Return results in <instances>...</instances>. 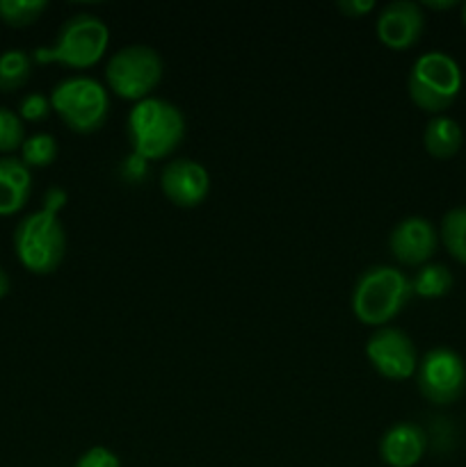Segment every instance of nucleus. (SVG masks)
<instances>
[{
    "label": "nucleus",
    "mask_w": 466,
    "mask_h": 467,
    "mask_svg": "<svg viewBox=\"0 0 466 467\" xmlns=\"http://www.w3.org/2000/svg\"><path fill=\"white\" fill-rule=\"evenodd\" d=\"M461 82L460 64L443 50H429L411 64L407 91L416 108L437 117L455 103Z\"/></svg>",
    "instance_id": "5"
},
{
    "label": "nucleus",
    "mask_w": 466,
    "mask_h": 467,
    "mask_svg": "<svg viewBox=\"0 0 466 467\" xmlns=\"http://www.w3.org/2000/svg\"><path fill=\"white\" fill-rule=\"evenodd\" d=\"M461 23H464V26H466V3L461 5Z\"/></svg>",
    "instance_id": "29"
},
{
    "label": "nucleus",
    "mask_w": 466,
    "mask_h": 467,
    "mask_svg": "<svg viewBox=\"0 0 466 467\" xmlns=\"http://www.w3.org/2000/svg\"><path fill=\"white\" fill-rule=\"evenodd\" d=\"M14 251L30 274L48 276L58 272L67 254V233L59 213L41 208L23 217L14 228Z\"/></svg>",
    "instance_id": "3"
},
{
    "label": "nucleus",
    "mask_w": 466,
    "mask_h": 467,
    "mask_svg": "<svg viewBox=\"0 0 466 467\" xmlns=\"http://www.w3.org/2000/svg\"><path fill=\"white\" fill-rule=\"evenodd\" d=\"M26 141L23 119L7 108H0V153H14Z\"/></svg>",
    "instance_id": "21"
},
{
    "label": "nucleus",
    "mask_w": 466,
    "mask_h": 467,
    "mask_svg": "<svg viewBox=\"0 0 466 467\" xmlns=\"http://www.w3.org/2000/svg\"><path fill=\"white\" fill-rule=\"evenodd\" d=\"M377 5L373 0H338L336 9L347 18H361L365 14H370Z\"/></svg>",
    "instance_id": "25"
},
{
    "label": "nucleus",
    "mask_w": 466,
    "mask_h": 467,
    "mask_svg": "<svg viewBox=\"0 0 466 467\" xmlns=\"http://www.w3.org/2000/svg\"><path fill=\"white\" fill-rule=\"evenodd\" d=\"M418 392L434 406H450L466 390V365L450 347H434L418 360Z\"/></svg>",
    "instance_id": "8"
},
{
    "label": "nucleus",
    "mask_w": 466,
    "mask_h": 467,
    "mask_svg": "<svg viewBox=\"0 0 466 467\" xmlns=\"http://www.w3.org/2000/svg\"><path fill=\"white\" fill-rule=\"evenodd\" d=\"M58 158V140L48 132H37V135L26 137L21 146V162L27 169H44L50 167Z\"/></svg>",
    "instance_id": "19"
},
{
    "label": "nucleus",
    "mask_w": 466,
    "mask_h": 467,
    "mask_svg": "<svg viewBox=\"0 0 466 467\" xmlns=\"http://www.w3.org/2000/svg\"><path fill=\"white\" fill-rule=\"evenodd\" d=\"M146 171H149V162H146L144 158H140V155H137V153H131L122 162L123 181H128V182H131V185H135V182L144 181Z\"/></svg>",
    "instance_id": "24"
},
{
    "label": "nucleus",
    "mask_w": 466,
    "mask_h": 467,
    "mask_svg": "<svg viewBox=\"0 0 466 467\" xmlns=\"http://www.w3.org/2000/svg\"><path fill=\"white\" fill-rule=\"evenodd\" d=\"M365 358L375 372L388 381H407L418 369L414 340L396 327L375 328L365 342Z\"/></svg>",
    "instance_id": "9"
},
{
    "label": "nucleus",
    "mask_w": 466,
    "mask_h": 467,
    "mask_svg": "<svg viewBox=\"0 0 466 467\" xmlns=\"http://www.w3.org/2000/svg\"><path fill=\"white\" fill-rule=\"evenodd\" d=\"M160 190L176 208H196L210 194V173L196 160H172L160 173Z\"/></svg>",
    "instance_id": "10"
},
{
    "label": "nucleus",
    "mask_w": 466,
    "mask_h": 467,
    "mask_svg": "<svg viewBox=\"0 0 466 467\" xmlns=\"http://www.w3.org/2000/svg\"><path fill=\"white\" fill-rule=\"evenodd\" d=\"M185 137V117L169 100L149 96L128 112V141L132 153L146 162L163 160L176 150Z\"/></svg>",
    "instance_id": "1"
},
{
    "label": "nucleus",
    "mask_w": 466,
    "mask_h": 467,
    "mask_svg": "<svg viewBox=\"0 0 466 467\" xmlns=\"http://www.w3.org/2000/svg\"><path fill=\"white\" fill-rule=\"evenodd\" d=\"M73 467H122V461L108 447H91L76 461Z\"/></svg>",
    "instance_id": "23"
},
{
    "label": "nucleus",
    "mask_w": 466,
    "mask_h": 467,
    "mask_svg": "<svg viewBox=\"0 0 466 467\" xmlns=\"http://www.w3.org/2000/svg\"><path fill=\"white\" fill-rule=\"evenodd\" d=\"M9 287H12V283H9L7 272H5V269L0 267V299H5V296L9 295Z\"/></svg>",
    "instance_id": "28"
},
{
    "label": "nucleus",
    "mask_w": 466,
    "mask_h": 467,
    "mask_svg": "<svg viewBox=\"0 0 466 467\" xmlns=\"http://www.w3.org/2000/svg\"><path fill=\"white\" fill-rule=\"evenodd\" d=\"M439 240L443 242L446 251L457 263L466 265V205L452 208L443 214Z\"/></svg>",
    "instance_id": "18"
},
{
    "label": "nucleus",
    "mask_w": 466,
    "mask_h": 467,
    "mask_svg": "<svg viewBox=\"0 0 466 467\" xmlns=\"http://www.w3.org/2000/svg\"><path fill=\"white\" fill-rule=\"evenodd\" d=\"M32 194V171L21 158H0V217L21 213Z\"/></svg>",
    "instance_id": "14"
},
{
    "label": "nucleus",
    "mask_w": 466,
    "mask_h": 467,
    "mask_svg": "<svg viewBox=\"0 0 466 467\" xmlns=\"http://www.w3.org/2000/svg\"><path fill=\"white\" fill-rule=\"evenodd\" d=\"M428 450V436L414 422H397L379 438V459L388 467H414Z\"/></svg>",
    "instance_id": "13"
},
{
    "label": "nucleus",
    "mask_w": 466,
    "mask_h": 467,
    "mask_svg": "<svg viewBox=\"0 0 466 467\" xmlns=\"http://www.w3.org/2000/svg\"><path fill=\"white\" fill-rule=\"evenodd\" d=\"M439 246V233L429 219L405 217L393 226L388 235V251L405 267H423L432 260Z\"/></svg>",
    "instance_id": "11"
},
{
    "label": "nucleus",
    "mask_w": 466,
    "mask_h": 467,
    "mask_svg": "<svg viewBox=\"0 0 466 467\" xmlns=\"http://www.w3.org/2000/svg\"><path fill=\"white\" fill-rule=\"evenodd\" d=\"M50 99L44 94H27L23 96V100L18 103V117L23 119V121H30V123H37V121H44L46 117L50 114Z\"/></svg>",
    "instance_id": "22"
},
{
    "label": "nucleus",
    "mask_w": 466,
    "mask_h": 467,
    "mask_svg": "<svg viewBox=\"0 0 466 467\" xmlns=\"http://www.w3.org/2000/svg\"><path fill=\"white\" fill-rule=\"evenodd\" d=\"M420 7L439 9V12H441V9H452V7H457V0H425V3L420 5Z\"/></svg>",
    "instance_id": "27"
},
{
    "label": "nucleus",
    "mask_w": 466,
    "mask_h": 467,
    "mask_svg": "<svg viewBox=\"0 0 466 467\" xmlns=\"http://www.w3.org/2000/svg\"><path fill=\"white\" fill-rule=\"evenodd\" d=\"M425 27V14L418 3L393 0L384 5L375 21L377 39L391 50H409L418 44Z\"/></svg>",
    "instance_id": "12"
},
{
    "label": "nucleus",
    "mask_w": 466,
    "mask_h": 467,
    "mask_svg": "<svg viewBox=\"0 0 466 467\" xmlns=\"http://www.w3.org/2000/svg\"><path fill=\"white\" fill-rule=\"evenodd\" d=\"M110 46V27L94 14H76L58 32V41L48 48L30 53L37 64H62L69 68H90L103 59Z\"/></svg>",
    "instance_id": "4"
},
{
    "label": "nucleus",
    "mask_w": 466,
    "mask_h": 467,
    "mask_svg": "<svg viewBox=\"0 0 466 467\" xmlns=\"http://www.w3.org/2000/svg\"><path fill=\"white\" fill-rule=\"evenodd\" d=\"M455 285L452 272L441 263H428L411 278V292L420 299H441Z\"/></svg>",
    "instance_id": "16"
},
{
    "label": "nucleus",
    "mask_w": 466,
    "mask_h": 467,
    "mask_svg": "<svg viewBox=\"0 0 466 467\" xmlns=\"http://www.w3.org/2000/svg\"><path fill=\"white\" fill-rule=\"evenodd\" d=\"M32 57L21 48H9L0 53V91L9 94L30 80Z\"/></svg>",
    "instance_id": "17"
},
{
    "label": "nucleus",
    "mask_w": 466,
    "mask_h": 467,
    "mask_svg": "<svg viewBox=\"0 0 466 467\" xmlns=\"http://www.w3.org/2000/svg\"><path fill=\"white\" fill-rule=\"evenodd\" d=\"M461 141V126L455 119L446 117V114H437L428 121L423 132V146L432 158L437 160H450L452 155L460 153Z\"/></svg>",
    "instance_id": "15"
},
{
    "label": "nucleus",
    "mask_w": 466,
    "mask_h": 467,
    "mask_svg": "<svg viewBox=\"0 0 466 467\" xmlns=\"http://www.w3.org/2000/svg\"><path fill=\"white\" fill-rule=\"evenodd\" d=\"M163 57L155 48L144 44H132L119 48L105 64V82L114 96L123 100L149 99L163 80Z\"/></svg>",
    "instance_id": "7"
},
{
    "label": "nucleus",
    "mask_w": 466,
    "mask_h": 467,
    "mask_svg": "<svg viewBox=\"0 0 466 467\" xmlns=\"http://www.w3.org/2000/svg\"><path fill=\"white\" fill-rule=\"evenodd\" d=\"M411 281L391 265L365 269L352 290V313L365 327L382 328L396 319L411 299Z\"/></svg>",
    "instance_id": "2"
},
{
    "label": "nucleus",
    "mask_w": 466,
    "mask_h": 467,
    "mask_svg": "<svg viewBox=\"0 0 466 467\" xmlns=\"http://www.w3.org/2000/svg\"><path fill=\"white\" fill-rule=\"evenodd\" d=\"M50 108L78 135L99 132L108 121L110 99L99 80L87 76L64 78L50 91Z\"/></svg>",
    "instance_id": "6"
},
{
    "label": "nucleus",
    "mask_w": 466,
    "mask_h": 467,
    "mask_svg": "<svg viewBox=\"0 0 466 467\" xmlns=\"http://www.w3.org/2000/svg\"><path fill=\"white\" fill-rule=\"evenodd\" d=\"M48 9L46 0H0V21L12 27H27Z\"/></svg>",
    "instance_id": "20"
},
{
    "label": "nucleus",
    "mask_w": 466,
    "mask_h": 467,
    "mask_svg": "<svg viewBox=\"0 0 466 467\" xmlns=\"http://www.w3.org/2000/svg\"><path fill=\"white\" fill-rule=\"evenodd\" d=\"M67 201H69V196H67V192L62 190V187H50V190L44 194V205H41V208L53 210V213H59V210L67 205Z\"/></svg>",
    "instance_id": "26"
}]
</instances>
